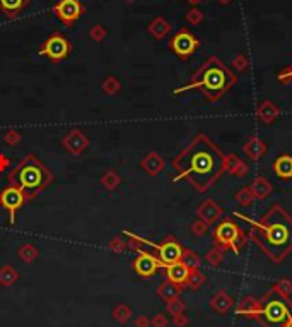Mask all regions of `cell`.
<instances>
[{"instance_id": "cell-32", "label": "cell", "mask_w": 292, "mask_h": 327, "mask_svg": "<svg viewBox=\"0 0 292 327\" xmlns=\"http://www.w3.org/2000/svg\"><path fill=\"white\" fill-rule=\"evenodd\" d=\"M181 262L185 264L188 269H199L202 259L199 257V254H195L193 250H185L183 249V255H181Z\"/></svg>"}, {"instance_id": "cell-10", "label": "cell", "mask_w": 292, "mask_h": 327, "mask_svg": "<svg viewBox=\"0 0 292 327\" xmlns=\"http://www.w3.org/2000/svg\"><path fill=\"white\" fill-rule=\"evenodd\" d=\"M53 12L65 26H72L84 14V6L79 0H58L53 6Z\"/></svg>"}, {"instance_id": "cell-29", "label": "cell", "mask_w": 292, "mask_h": 327, "mask_svg": "<svg viewBox=\"0 0 292 327\" xmlns=\"http://www.w3.org/2000/svg\"><path fill=\"white\" fill-rule=\"evenodd\" d=\"M234 199L237 204L242 206V208H250V206L255 202V195L250 187H241V189L234 194Z\"/></svg>"}, {"instance_id": "cell-46", "label": "cell", "mask_w": 292, "mask_h": 327, "mask_svg": "<svg viewBox=\"0 0 292 327\" xmlns=\"http://www.w3.org/2000/svg\"><path fill=\"white\" fill-rule=\"evenodd\" d=\"M7 168H11V159H9L6 154L0 153V173L6 172Z\"/></svg>"}, {"instance_id": "cell-44", "label": "cell", "mask_w": 292, "mask_h": 327, "mask_svg": "<svg viewBox=\"0 0 292 327\" xmlns=\"http://www.w3.org/2000/svg\"><path fill=\"white\" fill-rule=\"evenodd\" d=\"M115 315H116V319H118L120 322H125L130 317V310L127 307H118V308H116V312H115Z\"/></svg>"}, {"instance_id": "cell-11", "label": "cell", "mask_w": 292, "mask_h": 327, "mask_svg": "<svg viewBox=\"0 0 292 327\" xmlns=\"http://www.w3.org/2000/svg\"><path fill=\"white\" fill-rule=\"evenodd\" d=\"M152 247L156 249V252H157L156 257L161 261V264H163V267L171 266V264L181 261L183 247L178 243L176 240L173 238V236H168V238H166V240L163 241V243H159V245H154V243H152Z\"/></svg>"}, {"instance_id": "cell-14", "label": "cell", "mask_w": 292, "mask_h": 327, "mask_svg": "<svg viewBox=\"0 0 292 327\" xmlns=\"http://www.w3.org/2000/svg\"><path fill=\"white\" fill-rule=\"evenodd\" d=\"M197 216H199V219H202V221H205L209 226L215 225L222 216V208L215 202V200L205 199V200H202L199 204V208H197Z\"/></svg>"}, {"instance_id": "cell-47", "label": "cell", "mask_w": 292, "mask_h": 327, "mask_svg": "<svg viewBox=\"0 0 292 327\" xmlns=\"http://www.w3.org/2000/svg\"><path fill=\"white\" fill-rule=\"evenodd\" d=\"M188 324V317L183 315V313H179V315L174 317V325L176 327H185Z\"/></svg>"}, {"instance_id": "cell-17", "label": "cell", "mask_w": 292, "mask_h": 327, "mask_svg": "<svg viewBox=\"0 0 292 327\" xmlns=\"http://www.w3.org/2000/svg\"><path fill=\"white\" fill-rule=\"evenodd\" d=\"M242 153L248 156L251 161H258L267 153V144L260 137H251L242 146Z\"/></svg>"}, {"instance_id": "cell-34", "label": "cell", "mask_w": 292, "mask_h": 327, "mask_svg": "<svg viewBox=\"0 0 292 327\" xmlns=\"http://www.w3.org/2000/svg\"><path fill=\"white\" fill-rule=\"evenodd\" d=\"M17 255H19V257H21L24 262H33L34 259H36V255H38V250H36L34 245L26 243V245H22V247L19 249V252H17Z\"/></svg>"}, {"instance_id": "cell-15", "label": "cell", "mask_w": 292, "mask_h": 327, "mask_svg": "<svg viewBox=\"0 0 292 327\" xmlns=\"http://www.w3.org/2000/svg\"><path fill=\"white\" fill-rule=\"evenodd\" d=\"M260 310H262V300H257L253 297H245L237 305V315H242L246 319H258Z\"/></svg>"}, {"instance_id": "cell-20", "label": "cell", "mask_w": 292, "mask_h": 327, "mask_svg": "<svg viewBox=\"0 0 292 327\" xmlns=\"http://www.w3.org/2000/svg\"><path fill=\"white\" fill-rule=\"evenodd\" d=\"M234 305V300H232L231 295L224 290H219L217 293L210 298V307L214 308L217 313H227Z\"/></svg>"}, {"instance_id": "cell-1", "label": "cell", "mask_w": 292, "mask_h": 327, "mask_svg": "<svg viewBox=\"0 0 292 327\" xmlns=\"http://www.w3.org/2000/svg\"><path fill=\"white\" fill-rule=\"evenodd\" d=\"M173 180H186L197 192H207L226 172V156L207 134H197L171 161Z\"/></svg>"}, {"instance_id": "cell-28", "label": "cell", "mask_w": 292, "mask_h": 327, "mask_svg": "<svg viewBox=\"0 0 292 327\" xmlns=\"http://www.w3.org/2000/svg\"><path fill=\"white\" fill-rule=\"evenodd\" d=\"M205 283V274L200 271V267L199 269H190V274H188L186 277V286L188 288H191V290H199L202 288Z\"/></svg>"}, {"instance_id": "cell-22", "label": "cell", "mask_w": 292, "mask_h": 327, "mask_svg": "<svg viewBox=\"0 0 292 327\" xmlns=\"http://www.w3.org/2000/svg\"><path fill=\"white\" fill-rule=\"evenodd\" d=\"M250 189H251V192H253L255 199H258V200L267 199V197H270L272 192H273L272 183L268 182L265 177H257V178H255L253 183L250 185Z\"/></svg>"}, {"instance_id": "cell-18", "label": "cell", "mask_w": 292, "mask_h": 327, "mask_svg": "<svg viewBox=\"0 0 292 327\" xmlns=\"http://www.w3.org/2000/svg\"><path fill=\"white\" fill-rule=\"evenodd\" d=\"M280 115V108L275 105V103H272V101H263V103H260L258 105V108H257V116H258V120L262 124L265 125H270L272 122H275V118Z\"/></svg>"}, {"instance_id": "cell-5", "label": "cell", "mask_w": 292, "mask_h": 327, "mask_svg": "<svg viewBox=\"0 0 292 327\" xmlns=\"http://www.w3.org/2000/svg\"><path fill=\"white\" fill-rule=\"evenodd\" d=\"M289 315L290 310L287 307V300H282L278 297L273 298V293L268 291L262 298V310H260L257 320L263 327H284Z\"/></svg>"}, {"instance_id": "cell-35", "label": "cell", "mask_w": 292, "mask_h": 327, "mask_svg": "<svg viewBox=\"0 0 292 327\" xmlns=\"http://www.w3.org/2000/svg\"><path fill=\"white\" fill-rule=\"evenodd\" d=\"M190 231L193 236L202 238V236H205L207 233H209V225H207L205 221H202V219H195V221L190 225Z\"/></svg>"}, {"instance_id": "cell-45", "label": "cell", "mask_w": 292, "mask_h": 327, "mask_svg": "<svg viewBox=\"0 0 292 327\" xmlns=\"http://www.w3.org/2000/svg\"><path fill=\"white\" fill-rule=\"evenodd\" d=\"M152 324H154V327H166L168 325V319H166L163 313H157L154 320H152Z\"/></svg>"}, {"instance_id": "cell-21", "label": "cell", "mask_w": 292, "mask_h": 327, "mask_svg": "<svg viewBox=\"0 0 292 327\" xmlns=\"http://www.w3.org/2000/svg\"><path fill=\"white\" fill-rule=\"evenodd\" d=\"M273 173L280 180H290L292 178V156L290 154H280L273 161Z\"/></svg>"}, {"instance_id": "cell-6", "label": "cell", "mask_w": 292, "mask_h": 327, "mask_svg": "<svg viewBox=\"0 0 292 327\" xmlns=\"http://www.w3.org/2000/svg\"><path fill=\"white\" fill-rule=\"evenodd\" d=\"M214 241L224 252L232 250L234 254H239L246 245V241H248V236L232 219H224L214 230Z\"/></svg>"}, {"instance_id": "cell-13", "label": "cell", "mask_w": 292, "mask_h": 327, "mask_svg": "<svg viewBox=\"0 0 292 327\" xmlns=\"http://www.w3.org/2000/svg\"><path fill=\"white\" fill-rule=\"evenodd\" d=\"M62 146H64V149L67 151V153L80 154V153H84V151L87 149L89 139L82 131L74 129V131H70L64 139H62Z\"/></svg>"}, {"instance_id": "cell-3", "label": "cell", "mask_w": 292, "mask_h": 327, "mask_svg": "<svg viewBox=\"0 0 292 327\" xmlns=\"http://www.w3.org/2000/svg\"><path fill=\"white\" fill-rule=\"evenodd\" d=\"M236 75L217 57H210L191 75L186 86L174 89V95H181L190 89H199L207 101H219L227 95L229 89L236 84Z\"/></svg>"}, {"instance_id": "cell-37", "label": "cell", "mask_w": 292, "mask_h": 327, "mask_svg": "<svg viewBox=\"0 0 292 327\" xmlns=\"http://www.w3.org/2000/svg\"><path fill=\"white\" fill-rule=\"evenodd\" d=\"M248 67H250V60L245 53H239V55L232 58V69L237 70V72H245Z\"/></svg>"}, {"instance_id": "cell-51", "label": "cell", "mask_w": 292, "mask_h": 327, "mask_svg": "<svg viewBox=\"0 0 292 327\" xmlns=\"http://www.w3.org/2000/svg\"><path fill=\"white\" fill-rule=\"evenodd\" d=\"M219 4H221V6H227V4H231L232 0H217Z\"/></svg>"}, {"instance_id": "cell-52", "label": "cell", "mask_w": 292, "mask_h": 327, "mask_svg": "<svg viewBox=\"0 0 292 327\" xmlns=\"http://www.w3.org/2000/svg\"><path fill=\"white\" fill-rule=\"evenodd\" d=\"M128 2H132V0H128Z\"/></svg>"}, {"instance_id": "cell-23", "label": "cell", "mask_w": 292, "mask_h": 327, "mask_svg": "<svg viewBox=\"0 0 292 327\" xmlns=\"http://www.w3.org/2000/svg\"><path fill=\"white\" fill-rule=\"evenodd\" d=\"M226 172L234 175L237 178H242V177H246V173H248V165H246L239 156L227 154L226 156Z\"/></svg>"}, {"instance_id": "cell-9", "label": "cell", "mask_w": 292, "mask_h": 327, "mask_svg": "<svg viewBox=\"0 0 292 327\" xmlns=\"http://www.w3.org/2000/svg\"><path fill=\"white\" fill-rule=\"evenodd\" d=\"M24 202H26V197L22 194V190L17 189L14 185H7L6 189L0 192V204H2V208L9 213V221H11V225L16 223V214Z\"/></svg>"}, {"instance_id": "cell-24", "label": "cell", "mask_w": 292, "mask_h": 327, "mask_svg": "<svg viewBox=\"0 0 292 327\" xmlns=\"http://www.w3.org/2000/svg\"><path fill=\"white\" fill-rule=\"evenodd\" d=\"M147 31H149V33L156 39H163V38L168 36V33L171 31V24H169V22L166 21L164 17L157 16V17H154V19L149 22V26H147Z\"/></svg>"}, {"instance_id": "cell-31", "label": "cell", "mask_w": 292, "mask_h": 327, "mask_svg": "<svg viewBox=\"0 0 292 327\" xmlns=\"http://www.w3.org/2000/svg\"><path fill=\"white\" fill-rule=\"evenodd\" d=\"M101 89H103V93L108 96H115L116 93H120V89H121V83L116 77H113V75H110V77H106L105 80L101 83Z\"/></svg>"}, {"instance_id": "cell-40", "label": "cell", "mask_w": 292, "mask_h": 327, "mask_svg": "<svg viewBox=\"0 0 292 327\" xmlns=\"http://www.w3.org/2000/svg\"><path fill=\"white\" fill-rule=\"evenodd\" d=\"M16 279H17V272L14 269H11V267H4V269H0V283L11 284V283H14Z\"/></svg>"}, {"instance_id": "cell-36", "label": "cell", "mask_w": 292, "mask_h": 327, "mask_svg": "<svg viewBox=\"0 0 292 327\" xmlns=\"http://www.w3.org/2000/svg\"><path fill=\"white\" fill-rule=\"evenodd\" d=\"M185 19H186L188 24H191V26H199L200 22L204 21V12H202L199 7H191L190 11L186 12Z\"/></svg>"}, {"instance_id": "cell-49", "label": "cell", "mask_w": 292, "mask_h": 327, "mask_svg": "<svg viewBox=\"0 0 292 327\" xmlns=\"http://www.w3.org/2000/svg\"><path fill=\"white\" fill-rule=\"evenodd\" d=\"M284 327H292V312H290L289 319H287V322H285V324H284Z\"/></svg>"}, {"instance_id": "cell-43", "label": "cell", "mask_w": 292, "mask_h": 327, "mask_svg": "<svg viewBox=\"0 0 292 327\" xmlns=\"http://www.w3.org/2000/svg\"><path fill=\"white\" fill-rule=\"evenodd\" d=\"M110 249L115 250V252H121L125 249V241L120 238V236H115L113 240L110 241Z\"/></svg>"}, {"instance_id": "cell-27", "label": "cell", "mask_w": 292, "mask_h": 327, "mask_svg": "<svg viewBox=\"0 0 292 327\" xmlns=\"http://www.w3.org/2000/svg\"><path fill=\"white\" fill-rule=\"evenodd\" d=\"M157 295H159L164 302H171V300L179 297V286L171 283V281H164V283L157 288Z\"/></svg>"}, {"instance_id": "cell-26", "label": "cell", "mask_w": 292, "mask_h": 327, "mask_svg": "<svg viewBox=\"0 0 292 327\" xmlns=\"http://www.w3.org/2000/svg\"><path fill=\"white\" fill-rule=\"evenodd\" d=\"M270 291H272L273 295H277L278 298L287 300V302H289V298L292 297V281L290 279H280V281H277V283L272 284Z\"/></svg>"}, {"instance_id": "cell-12", "label": "cell", "mask_w": 292, "mask_h": 327, "mask_svg": "<svg viewBox=\"0 0 292 327\" xmlns=\"http://www.w3.org/2000/svg\"><path fill=\"white\" fill-rule=\"evenodd\" d=\"M159 267H163L159 259H157L156 255L145 252V250H142V252L138 254V257L133 261V269H135L137 274L142 277H151L152 274H156V271L159 269Z\"/></svg>"}, {"instance_id": "cell-16", "label": "cell", "mask_w": 292, "mask_h": 327, "mask_svg": "<svg viewBox=\"0 0 292 327\" xmlns=\"http://www.w3.org/2000/svg\"><path fill=\"white\" fill-rule=\"evenodd\" d=\"M140 168L147 175H151V177H156V175H159L166 168V161L157 153L151 151V153L145 154V158L140 161Z\"/></svg>"}, {"instance_id": "cell-19", "label": "cell", "mask_w": 292, "mask_h": 327, "mask_svg": "<svg viewBox=\"0 0 292 327\" xmlns=\"http://www.w3.org/2000/svg\"><path fill=\"white\" fill-rule=\"evenodd\" d=\"M166 274H168V281L181 286L186 283V277L190 274V269L179 261V262L171 264V266H166Z\"/></svg>"}, {"instance_id": "cell-38", "label": "cell", "mask_w": 292, "mask_h": 327, "mask_svg": "<svg viewBox=\"0 0 292 327\" xmlns=\"http://www.w3.org/2000/svg\"><path fill=\"white\" fill-rule=\"evenodd\" d=\"M106 34H108V31L103 24H94L91 31H89V36H91L92 42H96V43L103 42V39L106 38Z\"/></svg>"}, {"instance_id": "cell-25", "label": "cell", "mask_w": 292, "mask_h": 327, "mask_svg": "<svg viewBox=\"0 0 292 327\" xmlns=\"http://www.w3.org/2000/svg\"><path fill=\"white\" fill-rule=\"evenodd\" d=\"M29 4V0H0V11L6 12L9 17H14L17 12Z\"/></svg>"}, {"instance_id": "cell-2", "label": "cell", "mask_w": 292, "mask_h": 327, "mask_svg": "<svg viewBox=\"0 0 292 327\" xmlns=\"http://www.w3.org/2000/svg\"><path fill=\"white\" fill-rule=\"evenodd\" d=\"M250 240L272 262H282L292 252V216L280 204H273L258 221L251 223Z\"/></svg>"}, {"instance_id": "cell-39", "label": "cell", "mask_w": 292, "mask_h": 327, "mask_svg": "<svg viewBox=\"0 0 292 327\" xmlns=\"http://www.w3.org/2000/svg\"><path fill=\"white\" fill-rule=\"evenodd\" d=\"M185 303L181 302L179 298H174L171 302H168V312L171 313V315H179V313H185Z\"/></svg>"}, {"instance_id": "cell-42", "label": "cell", "mask_w": 292, "mask_h": 327, "mask_svg": "<svg viewBox=\"0 0 292 327\" xmlns=\"http://www.w3.org/2000/svg\"><path fill=\"white\" fill-rule=\"evenodd\" d=\"M277 80H278V83H282V84H290L292 83V64L289 67H285L282 72H278Z\"/></svg>"}, {"instance_id": "cell-33", "label": "cell", "mask_w": 292, "mask_h": 327, "mask_svg": "<svg viewBox=\"0 0 292 327\" xmlns=\"http://www.w3.org/2000/svg\"><path fill=\"white\" fill-rule=\"evenodd\" d=\"M205 261L209 262V266H212V267H217V266H221L222 261H224V250L221 247H212L207 252L205 255Z\"/></svg>"}, {"instance_id": "cell-7", "label": "cell", "mask_w": 292, "mask_h": 327, "mask_svg": "<svg viewBox=\"0 0 292 327\" xmlns=\"http://www.w3.org/2000/svg\"><path fill=\"white\" fill-rule=\"evenodd\" d=\"M70 52H72V45L69 39H67L64 34L55 33L46 38V42L43 43V47L39 48L38 53L46 58H50L52 62H60L69 57Z\"/></svg>"}, {"instance_id": "cell-48", "label": "cell", "mask_w": 292, "mask_h": 327, "mask_svg": "<svg viewBox=\"0 0 292 327\" xmlns=\"http://www.w3.org/2000/svg\"><path fill=\"white\" fill-rule=\"evenodd\" d=\"M137 325L138 327H147V325H149V320H147L145 317H140V319L137 320Z\"/></svg>"}, {"instance_id": "cell-30", "label": "cell", "mask_w": 292, "mask_h": 327, "mask_svg": "<svg viewBox=\"0 0 292 327\" xmlns=\"http://www.w3.org/2000/svg\"><path fill=\"white\" fill-rule=\"evenodd\" d=\"M101 183H103V187H105V189L115 190L116 187H118L120 183H121V177L115 172V170H110V172H106L101 177Z\"/></svg>"}, {"instance_id": "cell-41", "label": "cell", "mask_w": 292, "mask_h": 327, "mask_svg": "<svg viewBox=\"0 0 292 327\" xmlns=\"http://www.w3.org/2000/svg\"><path fill=\"white\" fill-rule=\"evenodd\" d=\"M4 141H6L9 146L19 144V142H21V134L17 131H7L6 134H4Z\"/></svg>"}, {"instance_id": "cell-4", "label": "cell", "mask_w": 292, "mask_h": 327, "mask_svg": "<svg viewBox=\"0 0 292 327\" xmlns=\"http://www.w3.org/2000/svg\"><path fill=\"white\" fill-rule=\"evenodd\" d=\"M53 177L46 167L34 154L26 156L17 167L9 173V185L22 190L26 200L34 199L41 190L52 183Z\"/></svg>"}, {"instance_id": "cell-8", "label": "cell", "mask_w": 292, "mask_h": 327, "mask_svg": "<svg viewBox=\"0 0 292 327\" xmlns=\"http://www.w3.org/2000/svg\"><path fill=\"white\" fill-rule=\"evenodd\" d=\"M199 45H200L199 39L193 36L186 28H183V29H179L173 36L171 42H169V48H171V52L178 58L185 60V58H188L197 48H199Z\"/></svg>"}, {"instance_id": "cell-50", "label": "cell", "mask_w": 292, "mask_h": 327, "mask_svg": "<svg viewBox=\"0 0 292 327\" xmlns=\"http://www.w3.org/2000/svg\"><path fill=\"white\" fill-rule=\"evenodd\" d=\"M188 4H191V6H199L200 2H204V0H186Z\"/></svg>"}]
</instances>
